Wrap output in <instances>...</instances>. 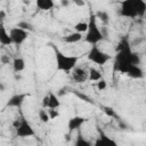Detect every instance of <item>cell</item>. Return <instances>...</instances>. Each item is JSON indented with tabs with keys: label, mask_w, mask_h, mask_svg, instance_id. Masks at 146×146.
Listing matches in <instances>:
<instances>
[{
	"label": "cell",
	"mask_w": 146,
	"mask_h": 146,
	"mask_svg": "<svg viewBox=\"0 0 146 146\" xmlns=\"http://www.w3.org/2000/svg\"><path fill=\"white\" fill-rule=\"evenodd\" d=\"M35 5H36L38 9H40L42 11H49L55 6L54 0H35Z\"/></svg>",
	"instance_id": "9a60e30c"
},
{
	"label": "cell",
	"mask_w": 146,
	"mask_h": 146,
	"mask_svg": "<svg viewBox=\"0 0 146 146\" xmlns=\"http://www.w3.org/2000/svg\"><path fill=\"white\" fill-rule=\"evenodd\" d=\"M103 111H104V113H105L108 117H115V116H116L114 110H113L112 107H110V106H105V107H103Z\"/></svg>",
	"instance_id": "d4e9b609"
},
{
	"label": "cell",
	"mask_w": 146,
	"mask_h": 146,
	"mask_svg": "<svg viewBox=\"0 0 146 146\" xmlns=\"http://www.w3.org/2000/svg\"><path fill=\"white\" fill-rule=\"evenodd\" d=\"M0 62H1L2 65H8V64L13 63V60L10 59V57L8 55H1L0 56Z\"/></svg>",
	"instance_id": "4316f807"
},
{
	"label": "cell",
	"mask_w": 146,
	"mask_h": 146,
	"mask_svg": "<svg viewBox=\"0 0 146 146\" xmlns=\"http://www.w3.org/2000/svg\"><path fill=\"white\" fill-rule=\"evenodd\" d=\"M96 17H97V19H100V22H103V23H105V24L110 21V15H108V13L105 11V10H99V11H97V13H96Z\"/></svg>",
	"instance_id": "ffe728a7"
},
{
	"label": "cell",
	"mask_w": 146,
	"mask_h": 146,
	"mask_svg": "<svg viewBox=\"0 0 146 146\" xmlns=\"http://www.w3.org/2000/svg\"><path fill=\"white\" fill-rule=\"evenodd\" d=\"M99 136L97 137L96 141H95V146H115L116 141L112 138H110L106 133H104L100 129H98Z\"/></svg>",
	"instance_id": "30bf717a"
},
{
	"label": "cell",
	"mask_w": 146,
	"mask_h": 146,
	"mask_svg": "<svg viewBox=\"0 0 146 146\" xmlns=\"http://www.w3.org/2000/svg\"><path fill=\"white\" fill-rule=\"evenodd\" d=\"M38 116H39V120H40L41 122H43V123H47V122H49V121L51 120L50 116H49L48 110H46L44 107L41 108V110H39V112H38Z\"/></svg>",
	"instance_id": "d6986e66"
},
{
	"label": "cell",
	"mask_w": 146,
	"mask_h": 146,
	"mask_svg": "<svg viewBox=\"0 0 146 146\" xmlns=\"http://www.w3.org/2000/svg\"><path fill=\"white\" fill-rule=\"evenodd\" d=\"M88 30V22H79L74 25V31L80 33H86Z\"/></svg>",
	"instance_id": "44dd1931"
},
{
	"label": "cell",
	"mask_w": 146,
	"mask_h": 146,
	"mask_svg": "<svg viewBox=\"0 0 146 146\" xmlns=\"http://www.w3.org/2000/svg\"><path fill=\"white\" fill-rule=\"evenodd\" d=\"M22 1H23V3H24V5H30L32 0H22Z\"/></svg>",
	"instance_id": "1f68e13d"
},
{
	"label": "cell",
	"mask_w": 146,
	"mask_h": 146,
	"mask_svg": "<svg viewBox=\"0 0 146 146\" xmlns=\"http://www.w3.org/2000/svg\"><path fill=\"white\" fill-rule=\"evenodd\" d=\"M87 57H88V59L90 62H92L94 64L99 65V66H104L112 58V56L110 54H107L104 50H102L97 44L91 46L90 50L87 54Z\"/></svg>",
	"instance_id": "277c9868"
},
{
	"label": "cell",
	"mask_w": 146,
	"mask_h": 146,
	"mask_svg": "<svg viewBox=\"0 0 146 146\" xmlns=\"http://www.w3.org/2000/svg\"><path fill=\"white\" fill-rule=\"evenodd\" d=\"M105 38L102 33V30L99 29L98 24H97V17L96 14H90L89 19H88V30L86 32V36H84V41L91 46L98 44L100 41H103Z\"/></svg>",
	"instance_id": "3957f363"
},
{
	"label": "cell",
	"mask_w": 146,
	"mask_h": 146,
	"mask_svg": "<svg viewBox=\"0 0 146 146\" xmlns=\"http://www.w3.org/2000/svg\"><path fill=\"white\" fill-rule=\"evenodd\" d=\"M84 122H87V119L83 117V116H80V115H76V116H73L68 120L67 122V128H68V131L70 132H73L75 130H79L83 124Z\"/></svg>",
	"instance_id": "9c48e42d"
},
{
	"label": "cell",
	"mask_w": 146,
	"mask_h": 146,
	"mask_svg": "<svg viewBox=\"0 0 146 146\" xmlns=\"http://www.w3.org/2000/svg\"><path fill=\"white\" fill-rule=\"evenodd\" d=\"M11 65H13L14 72L18 73V72L24 71V68H25V60H24V58H22V57H15V58L13 59Z\"/></svg>",
	"instance_id": "2e32d148"
},
{
	"label": "cell",
	"mask_w": 146,
	"mask_h": 146,
	"mask_svg": "<svg viewBox=\"0 0 146 146\" xmlns=\"http://www.w3.org/2000/svg\"><path fill=\"white\" fill-rule=\"evenodd\" d=\"M0 43L2 46H10V44H13V40L10 38L9 31L6 30V27L3 26V24L0 27Z\"/></svg>",
	"instance_id": "4fadbf2b"
},
{
	"label": "cell",
	"mask_w": 146,
	"mask_h": 146,
	"mask_svg": "<svg viewBox=\"0 0 146 146\" xmlns=\"http://www.w3.org/2000/svg\"><path fill=\"white\" fill-rule=\"evenodd\" d=\"M48 113L51 120H55L59 116V112L57 111V108H48Z\"/></svg>",
	"instance_id": "484cf974"
},
{
	"label": "cell",
	"mask_w": 146,
	"mask_h": 146,
	"mask_svg": "<svg viewBox=\"0 0 146 146\" xmlns=\"http://www.w3.org/2000/svg\"><path fill=\"white\" fill-rule=\"evenodd\" d=\"M88 72H89V80L90 81L97 82L98 80H100L103 78V74L100 73V71L97 70V68H95V67H90L88 70Z\"/></svg>",
	"instance_id": "ac0fdd59"
},
{
	"label": "cell",
	"mask_w": 146,
	"mask_h": 146,
	"mask_svg": "<svg viewBox=\"0 0 146 146\" xmlns=\"http://www.w3.org/2000/svg\"><path fill=\"white\" fill-rule=\"evenodd\" d=\"M71 74H72V80L75 81L76 83H83L89 80V72L82 67H74Z\"/></svg>",
	"instance_id": "ba28073f"
},
{
	"label": "cell",
	"mask_w": 146,
	"mask_h": 146,
	"mask_svg": "<svg viewBox=\"0 0 146 146\" xmlns=\"http://www.w3.org/2000/svg\"><path fill=\"white\" fill-rule=\"evenodd\" d=\"M9 34H10V38L13 40V44H16V46H21L29 36V31L26 30H23L18 26H15V27H11L9 29Z\"/></svg>",
	"instance_id": "8992f818"
},
{
	"label": "cell",
	"mask_w": 146,
	"mask_h": 146,
	"mask_svg": "<svg viewBox=\"0 0 146 146\" xmlns=\"http://www.w3.org/2000/svg\"><path fill=\"white\" fill-rule=\"evenodd\" d=\"M75 145H76V146H90L91 144H90V141L86 140L83 137L79 136L78 139H76V141H75Z\"/></svg>",
	"instance_id": "cb8c5ba5"
},
{
	"label": "cell",
	"mask_w": 146,
	"mask_h": 146,
	"mask_svg": "<svg viewBox=\"0 0 146 146\" xmlns=\"http://www.w3.org/2000/svg\"><path fill=\"white\" fill-rule=\"evenodd\" d=\"M48 95H49L48 108H58L60 106V100H59L58 96L55 92H52V91H49Z\"/></svg>",
	"instance_id": "e0dca14e"
},
{
	"label": "cell",
	"mask_w": 146,
	"mask_h": 146,
	"mask_svg": "<svg viewBox=\"0 0 146 146\" xmlns=\"http://www.w3.org/2000/svg\"><path fill=\"white\" fill-rule=\"evenodd\" d=\"M26 97H27L26 94H15L7 102V106L8 107H14V108H19L23 105V103L25 102Z\"/></svg>",
	"instance_id": "8fae6325"
},
{
	"label": "cell",
	"mask_w": 146,
	"mask_h": 146,
	"mask_svg": "<svg viewBox=\"0 0 146 146\" xmlns=\"http://www.w3.org/2000/svg\"><path fill=\"white\" fill-rule=\"evenodd\" d=\"M96 86H97V89H98L99 91H103V90L106 89V87H107V82H106V80H105L104 78H102L100 80H98V81L96 82Z\"/></svg>",
	"instance_id": "603a6c76"
},
{
	"label": "cell",
	"mask_w": 146,
	"mask_h": 146,
	"mask_svg": "<svg viewBox=\"0 0 146 146\" xmlns=\"http://www.w3.org/2000/svg\"><path fill=\"white\" fill-rule=\"evenodd\" d=\"M81 40H82V33L76 32V31H74V32H72V33H70V34H67V35H65L63 38V41L65 43H70V44L78 43Z\"/></svg>",
	"instance_id": "5bb4252c"
},
{
	"label": "cell",
	"mask_w": 146,
	"mask_h": 146,
	"mask_svg": "<svg viewBox=\"0 0 146 146\" xmlns=\"http://www.w3.org/2000/svg\"><path fill=\"white\" fill-rule=\"evenodd\" d=\"M54 54H55V59H56V70L64 72V73H71L74 67H76V64L79 62L78 56L73 55H66L62 52L58 48L54 47Z\"/></svg>",
	"instance_id": "7a4b0ae2"
},
{
	"label": "cell",
	"mask_w": 146,
	"mask_h": 146,
	"mask_svg": "<svg viewBox=\"0 0 146 146\" xmlns=\"http://www.w3.org/2000/svg\"><path fill=\"white\" fill-rule=\"evenodd\" d=\"M145 51H146V46H145Z\"/></svg>",
	"instance_id": "d6a6232c"
},
{
	"label": "cell",
	"mask_w": 146,
	"mask_h": 146,
	"mask_svg": "<svg viewBox=\"0 0 146 146\" xmlns=\"http://www.w3.org/2000/svg\"><path fill=\"white\" fill-rule=\"evenodd\" d=\"M125 74L129 75L132 79H141V78H144V72L140 68V66L139 65H133V64L128 67Z\"/></svg>",
	"instance_id": "7c38bea8"
},
{
	"label": "cell",
	"mask_w": 146,
	"mask_h": 146,
	"mask_svg": "<svg viewBox=\"0 0 146 146\" xmlns=\"http://www.w3.org/2000/svg\"><path fill=\"white\" fill-rule=\"evenodd\" d=\"M141 62L140 55L136 51H132L130 47V42L127 36L122 38L117 43L116 56L114 62V71L125 74L127 70L130 65H139Z\"/></svg>",
	"instance_id": "6da1fadb"
},
{
	"label": "cell",
	"mask_w": 146,
	"mask_h": 146,
	"mask_svg": "<svg viewBox=\"0 0 146 146\" xmlns=\"http://www.w3.org/2000/svg\"><path fill=\"white\" fill-rule=\"evenodd\" d=\"M60 5H62L63 7H67V6L70 5V0H62V1H60Z\"/></svg>",
	"instance_id": "4dcf8cb0"
},
{
	"label": "cell",
	"mask_w": 146,
	"mask_h": 146,
	"mask_svg": "<svg viewBox=\"0 0 146 146\" xmlns=\"http://www.w3.org/2000/svg\"><path fill=\"white\" fill-rule=\"evenodd\" d=\"M15 130H16V136L19 137V138H29V137H33L35 135L34 129L32 128L30 122L24 117H22L21 125Z\"/></svg>",
	"instance_id": "52a82bcc"
},
{
	"label": "cell",
	"mask_w": 146,
	"mask_h": 146,
	"mask_svg": "<svg viewBox=\"0 0 146 146\" xmlns=\"http://www.w3.org/2000/svg\"><path fill=\"white\" fill-rule=\"evenodd\" d=\"M16 26H18V27H21V29H23V30H26V31H29V32H32L34 29H33V25L30 23V22H27V21H21V22H18L17 24H16Z\"/></svg>",
	"instance_id": "7402d4cb"
},
{
	"label": "cell",
	"mask_w": 146,
	"mask_h": 146,
	"mask_svg": "<svg viewBox=\"0 0 146 146\" xmlns=\"http://www.w3.org/2000/svg\"><path fill=\"white\" fill-rule=\"evenodd\" d=\"M72 2H73L76 7H84V6H86V1H84V0H72Z\"/></svg>",
	"instance_id": "f1b7e54d"
},
{
	"label": "cell",
	"mask_w": 146,
	"mask_h": 146,
	"mask_svg": "<svg viewBox=\"0 0 146 146\" xmlns=\"http://www.w3.org/2000/svg\"><path fill=\"white\" fill-rule=\"evenodd\" d=\"M120 16L125 18H137L138 10L135 0H122L120 7Z\"/></svg>",
	"instance_id": "5b68a950"
},
{
	"label": "cell",
	"mask_w": 146,
	"mask_h": 146,
	"mask_svg": "<svg viewBox=\"0 0 146 146\" xmlns=\"http://www.w3.org/2000/svg\"><path fill=\"white\" fill-rule=\"evenodd\" d=\"M5 18H6V11L3 9H1L0 10V19H1V22H3Z\"/></svg>",
	"instance_id": "f546056e"
},
{
	"label": "cell",
	"mask_w": 146,
	"mask_h": 146,
	"mask_svg": "<svg viewBox=\"0 0 146 146\" xmlns=\"http://www.w3.org/2000/svg\"><path fill=\"white\" fill-rule=\"evenodd\" d=\"M48 103H49V95L47 94V95L43 96V98H42V107L48 108Z\"/></svg>",
	"instance_id": "83f0119b"
}]
</instances>
